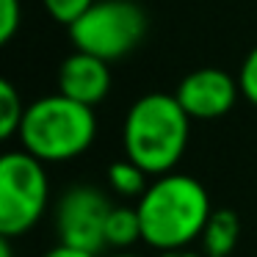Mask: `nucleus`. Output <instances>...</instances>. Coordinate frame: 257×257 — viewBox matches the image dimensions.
<instances>
[{
  "label": "nucleus",
  "mask_w": 257,
  "mask_h": 257,
  "mask_svg": "<svg viewBox=\"0 0 257 257\" xmlns=\"http://www.w3.org/2000/svg\"><path fill=\"white\" fill-rule=\"evenodd\" d=\"M136 210L141 218V240L155 251H166L199 240L213 205L196 177L169 172L152 177L141 199H136Z\"/></svg>",
  "instance_id": "1"
},
{
  "label": "nucleus",
  "mask_w": 257,
  "mask_h": 257,
  "mask_svg": "<svg viewBox=\"0 0 257 257\" xmlns=\"http://www.w3.org/2000/svg\"><path fill=\"white\" fill-rule=\"evenodd\" d=\"M191 116L180 100L166 91H150L127 108L122 122L124 158L139 163L150 177L174 172L185 155Z\"/></svg>",
  "instance_id": "2"
},
{
  "label": "nucleus",
  "mask_w": 257,
  "mask_h": 257,
  "mask_svg": "<svg viewBox=\"0 0 257 257\" xmlns=\"http://www.w3.org/2000/svg\"><path fill=\"white\" fill-rule=\"evenodd\" d=\"M20 144L42 163H64L83 155L97 139L94 108L61 91L34 100L20 124Z\"/></svg>",
  "instance_id": "3"
},
{
  "label": "nucleus",
  "mask_w": 257,
  "mask_h": 257,
  "mask_svg": "<svg viewBox=\"0 0 257 257\" xmlns=\"http://www.w3.org/2000/svg\"><path fill=\"white\" fill-rule=\"evenodd\" d=\"M47 163L25 150L0 158V235L20 238L42 221L50 202Z\"/></svg>",
  "instance_id": "4"
},
{
  "label": "nucleus",
  "mask_w": 257,
  "mask_h": 257,
  "mask_svg": "<svg viewBox=\"0 0 257 257\" xmlns=\"http://www.w3.org/2000/svg\"><path fill=\"white\" fill-rule=\"evenodd\" d=\"M67 31L75 50L111 64L139 47L147 34V14L136 0H94V6Z\"/></svg>",
  "instance_id": "5"
},
{
  "label": "nucleus",
  "mask_w": 257,
  "mask_h": 257,
  "mask_svg": "<svg viewBox=\"0 0 257 257\" xmlns=\"http://www.w3.org/2000/svg\"><path fill=\"white\" fill-rule=\"evenodd\" d=\"M113 210V202L97 185L78 183L69 185L56 202V235L61 243L100 254L105 249V221Z\"/></svg>",
  "instance_id": "6"
},
{
  "label": "nucleus",
  "mask_w": 257,
  "mask_h": 257,
  "mask_svg": "<svg viewBox=\"0 0 257 257\" xmlns=\"http://www.w3.org/2000/svg\"><path fill=\"white\" fill-rule=\"evenodd\" d=\"M238 94H240L238 80L216 67H202L188 72L174 91V97L185 108V113L191 119H199V122L221 119L224 113H229Z\"/></svg>",
  "instance_id": "7"
},
{
  "label": "nucleus",
  "mask_w": 257,
  "mask_h": 257,
  "mask_svg": "<svg viewBox=\"0 0 257 257\" xmlns=\"http://www.w3.org/2000/svg\"><path fill=\"white\" fill-rule=\"evenodd\" d=\"M58 91L69 100L94 108L111 91V69L108 61L91 56V53L75 50L58 67Z\"/></svg>",
  "instance_id": "8"
},
{
  "label": "nucleus",
  "mask_w": 257,
  "mask_h": 257,
  "mask_svg": "<svg viewBox=\"0 0 257 257\" xmlns=\"http://www.w3.org/2000/svg\"><path fill=\"white\" fill-rule=\"evenodd\" d=\"M240 238V218L235 210L221 207V210H213L207 218L205 229H202V254L205 257H229L238 246Z\"/></svg>",
  "instance_id": "9"
},
{
  "label": "nucleus",
  "mask_w": 257,
  "mask_h": 257,
  "mask_svg": "<svg viewBox=\"0 0 257 257\" xmlns=\"http://www.w3.org/2000/svg\"><path fill=\"white\" fill-rule=\"evenodd\" d=\"M141 240V218L136 205H113L105 221V249L127 251Z\"/></svg>",
  "instance_id": "10"
},
{
  "label": "nucleus",
  "mask_w": 257,
  "mask_h": 257,
  "mask_svg": "<svg viewBox=\"0 0 257 257\" xmlns=\"http://www.w3.org/2000/svg\"><path fill=\"white\" fill-rule=\"evenodd\" d=\"M105 180H108V188H111L116 196H122V199H141V194L147 191V185L152 183L150 174H147L139 163L130 161V158L113 161L111 166H108V172H105Z\"/></svg>",
  "instance_id": "11"
},
{
  "label": "nucleus",
  "mask_w": 257,
  "mask_h": 257,
  "mask_svg": "<svg viewBox=\"0 0 257 257\" xmlns=\"http://www.w3.org/2000/svg\"><path fill=\"white\" fill-rule=\"evenodd\" d=\"M25 108L28 105H23V97L14 89L12 80H0V139L3 141L14 139L20 133Z\"/></svg>",
  "instance_id": "12"
},
{
  "label": "nucleus",
  "mask_w": 257,
  "mask_h": 257,
  "mask_svg": "<svg viewBox=\"0 0 257 257\" xmlns=\"http://www.w3.org/2000/svg\"><path fill=\"white\" fill-rule=\"evenodd\" d=\"M42 3H45V12L58 25H67V28L94 6V0H42Z\"/></svg>",
  "instance_id": "13"
},
{
  "label": "nucleus",
  "mask_w": 257,
  "mask_h": 257,
  "mask_svg": "<svg viewBox=\"0 0 257 257\" xmlns=\"http://www.w3.org/2000/svg\"><path fill=\"white\" fill-rule=\"evenodd\" d=\"M238 86H240V94H243L251 105H257V45L246 53L243 64H240Z\"/></svg>",
  "instance_id": "14"
},
{
  "label": "nucleus",
  "mask_w": 257,
  "mask_h": 257,
  "mask_svg": "<svg viewBox=\"0 0 257 257\" xmlns=\"http://www.w3.org/2000/svg\"><path fill=\"white\" fill-rule=\"evenodd\" d=\"M23 23V6L20 0H0V42L9 45Z\"/></svg>",
  "instance_id": "15"
},
{
  "label": "nucleus",
  "mask_w": 257,
  "mask_h": 257,
  "mask_svg": "<svg viewBox=\"0 0 257 257\" xmlns=\"http://www.w3.org/2000/svg\"><path fill=\"white\" fill-rule=\"evenodd\" d=\"M42 257H97L94 251H86V249H78V246H69V243H61L58 240L53 249H47Z\"/></svg>",
  "instance_id": "16"
},
{
  "label": "nucleus",
  "mask_w": 257,
  "mask_h": 257,
  "mask_svg": "<svg viewBox=\"0 0 257 257\" xmlns=\"http://www.w3.org/2000/svg\"><path fill=\"white\" fill-rule=\"evenodd\" d=\"M155 257H205V254H199V251H194V249H166V251H158Z\"/></svg>",
  "instance_id": "17"
},
{
  "label": "nucleus",
  "mask_w": 257,
  "mask_h": 257,
  "mask_svg": "<svg viewBox=\"0 0 257 257\" xmlns=\"http://www.w3.org/2000/svg\"><path fill=\"white\" fill-rule=\"evenodd\" d=\"M0 257H14V251H12V238H0Z\"/></svg>",
  "instance_id": "18"
},
{
  "label": "nucleus",
  "mask_w": 257,
  "mask_h": 257,
  "mask_svg": "<svg viewBox=\"0 0 257 257\" xmlns=\"http://www.w3.org/2000/svg\"><path fill=\"white\" fill-rule=\"evenodd\" d=\"M105 257H139V254H133V251H111V254H105Z\"/></svg>",
  "instance_id": "19"
}]
</instances>
